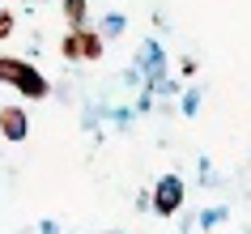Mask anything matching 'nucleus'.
<instances>
[{
    "label": "nucleus",
    "mask_w": 251,
    "mask_h": 234,
    "mask_svg": "<svg viewBox=\"0 0 251 234\" xmlns=\"http://www.w3.org/2000/svg\"><path fill=\"white\" fill-rule=\"evenodd\" d=\"M4 124H9V136H17V132H26V124H17V115H13V111L4 115Z\"/></svg>",
    "instance_id": "obj_1"
}]
</instances>
